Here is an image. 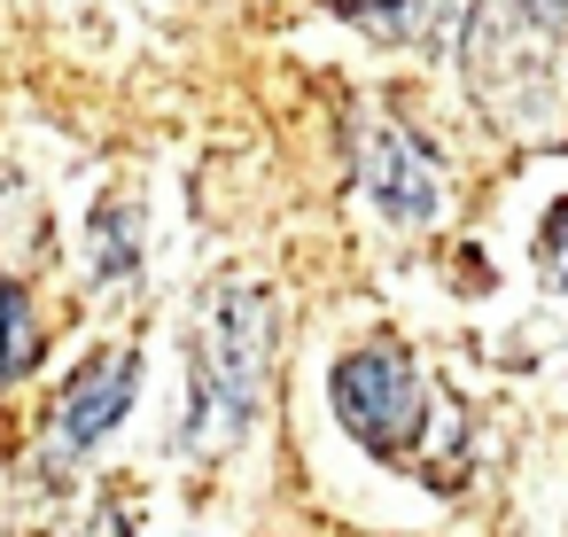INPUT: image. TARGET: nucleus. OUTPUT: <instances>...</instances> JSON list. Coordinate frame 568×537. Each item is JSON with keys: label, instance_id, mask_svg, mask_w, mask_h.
Here are the masks:
<instances>
[{"label": "nucleus", "instance_id": "1a4fd4ad", "mask_svg": "<svg viewBox=\"0 0 568 537\" xmlns=\"http://www.w3.org/2000/svg\"><path fill=\"white\" fill-rule=\"evenodd\" d=\"M537 281L545 288H568V195L537 219Z\"/></svg>", "mask_w": 568, "mask_h": 537}, {"label": "nucleus", "instance_id": "39448f33", "mask_svg": "<svg viewBox=\"0 0 568 537\" xmlns=\"http://www.w3.org/2000/svg\"><path fill=\"white\" fill-rule=\"evenodd\" d=\"M133 389H141V351H102V358H87V366L63 382V405H55L63 444H71V452L102 444V436L125 421Z\"/></svg>", "mask_w": 568, "mask_h": 537}, {"label": "nucleus", "instance_id": "423d86ee", "mask_svg": "<svg viewBox=\"0 0 568 537\" xmlns=\"http://www.w3.org/2000/svg\"><path fill=\"white\" fill-rule=\"evenodd\" d=\"M343 17L358 32H374V40H420V48H436L444 24L459 17V0H343Z\"/></svg>", "mask_w": 568, "mask_h": 537}, {"label": "nucleus", "instance_id": "7ed1b4c3", "mask_svg": "<svg viewBox=\"0 0 568 537\" xmlns=\"http://www.w3.org/2000/svg\"><path fill=\"white\" fill-rule=\"evenodd\" d=\"M467 71H475V94L506 118H545L552 102V55L537 40V17H514L506 0H483V9H467Z\"/></svg>", "mask_w": 568, "mask_h": 537}, {"label": "nucleus", "instance_id": "6e6552de", "mask_svg": "<svg viewBox=\"0 0 568 537\" xmlns=\"http://www.w3.org/2000/svg\"><path fill=\"white\" fill-rule=\"evenodd\" d=\"M40 366V320H32V296L0 273V382H17Z\"/></svg>", "mask_w": 568, "mask_h": 537}, {"label": "nucleus", "instance_id": "9b49d317", "mask_svg": "<svg viewBox=\"0 0 568 537\" xmlns=\"http://www.w3.org/2000/svg\"><path fill=\"white\" fill-rule=\"evenodd\" d=\"M102 537H110V529H102Z\"/></svg>", "mask_w": 568, "mask_h": 537}, {"label": "nucleus", "instance_id": "9d476101", "mask_svg": "<svg viewBox=\"0 0 568 537\" xmlns=\"http://www.w3.org/2000/svg\"><path fill=\"white\" fill-rule=\"evenodd\" d=\"M521 17H537V24H568V0H521Z\"/></svg>", "mask_w": 568, "mask_h": 537}, {"label": "nucleus", "instance_id": "20e7f679", "mask_svg": "<svg viewBox=\"0 0 568 537\" xmlns=\"http://www.w3.org/2000/svg\"><path fill=\"white\" fill-rule=\"evenodd\" d=\"M358 180H366L374 211L397 219V226H420V219L444 211V172H436V156H428L405 125H374V133H366V149H358Z\"/></svg>", "mask_w": 568, "mask_h": 537}, {"label": "nucleus", "instance_id": "f257e3e1", "mask_svg": "<svg viewBox=\"0 0 568 537\" xmlns=\"http://www.w3.org/2000/svg\"><path fill=\"white\" fill-rule=\"evenodd\" d=\"M265 366H273V296L242 273H219L195 320V405H187L195 452H226L257 421Z\"/></svg>", "mask_w": 568, "mask_h": 537}, {"label": "nucleus", "instance_id": "0eeeda50", "mask_svg": "<svg viewBox=\"0 0 568 537\" xmlns=\"http://www.w3.org/2000/svg\"><path fill=\"white\" fill-rule=\"evenodd\" d=\"M141 273V195H102L94 203V281H133Z\"/></svg>", "mask_w": 568, "mask_h": 537}, {"label": "nucleus", "instance_id": "f03ea898", "mask_svg": "<svg viewBox=\"0 0 568 537\" xmlns=\"http://www.w3.org/2000/svg\"><path fill=\"white\" fill-rule=\"evenodd\" d=\"M327 397H335V421H343L374 459H397V467H413V475H428V444H420L428 421H436V428L459 421V405H452L444 389H428L397 343L351 351V358L335 366Z\"/></svg>", "mask_w": 568, "mask_h": 537}]
</instances>
